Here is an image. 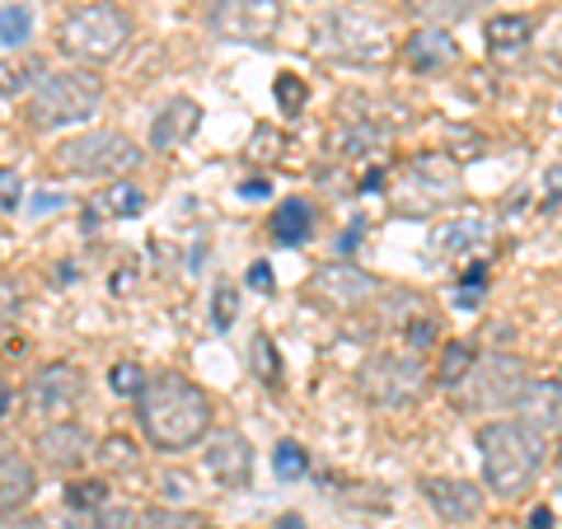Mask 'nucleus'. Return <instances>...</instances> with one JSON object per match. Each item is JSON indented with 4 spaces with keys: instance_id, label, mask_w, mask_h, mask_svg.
Returning <instances> with one entry per match:
<instances>
[{
    "instance_id": "1",
    "label": "nucleus",
    "mask_w": 562,
    "mask_h": 529,
    "mask_svg": "<svg viewBox=\"0 0 562 529\" xmlns=\"http://www.w3.org/2000/svg\"><path fill=\"white\" fill-rule=\"evenodd\" d=\"M136 417H140V431L155 450L165 454H179L192 450L206 440L211 427V398L202 384H192L179 370H160V375L146 380V390L136 398Z\"/></svg>"
},
{
    "instance_id": "2",
    "label": "nucleus",
    "mask_w": 562,
    "mask_h": 529,
    "mask_svg": "<svg viewBox=\"0 0 562 529\" xmlns=\"http://www.w3.org/2000/svg\"><path fill=\"white\" fill-rule=\"evenodd\" d=\"M479 454H483V483L497 492V497H520L530 492V483L539 479L543 464V436H535L520 421H487L479 427Z\"/></svg>"
},
{
    "instance_id": "3",
    "label": "nucleus",
    "mask_w": 562,
    "mask_h": 529,
    "mask_svg": "<svg viewBox=\"0 0 562 529\" xmlns=\"http://www.w3.org/2000/svg\"><path fill=\"white\" fill-rule=\"evenodd\" d=\"M460 202H464V179H460V160H450V155H413L390 183L394 216L408 221H431Z\"/></svg>"
},
{
    "instance_id": "4",
    "label": "nucleus",
    "mask_w": 562,
    "mask_h": 529,
    "mask_svg": "<svg viewBox=\"0 0 562 529\" xmlns=\"http://www.w3.org/2000/svg\"><path fill=\"white\" fill-rule=\"evenodd\" d=\"M103 103V80L85 66H61V70H43L29 90V122L38 132H57V127H80L90 122L94 109Z\"/></svg>"
},
{
    "instance_id": "5",
    "label": "nucleus",
    "mask_w": 562,
    "mask_h": 529,
    "mask_svg": "<svg viewBox=\"0 0 562 529\" xmlns=\"http://www.w3.org/2000/svg\"><path fill=\"white\" fill-rule=\"evenodd\" d=\"M127 43H132V20L122 5H113V0H94V5L70 10L61 33H57V47L80 66L113 61V57H122Z\"/></svg>"
},
{
    "instance_id": "6",
    "label": "nucleus",
    "mask_w": 562,
    "mask_h": 529,
    "mask_svg": "<svg viewBox=\"0 0 562 529\" xmlns=\"http://www.w3.org/2000/svg\"><path fill=\"white\" fill-rule=\"evenodd\" d=\"M525 384H530V365H525L520 357H512V351H487V357H479L469 365V375L450 390V403L469 417L479 413H506L516 408Z\"/></svg>"
},
{
    "instance_id": "7",
    "label": "nucleus",
    "mask_w": 562,
    "mask_h": 529,
    "mask_svg": "<svg viewBox=\"0 0 562 529\" xmlns=\"http://www.w3.org/2000/svg\"><path fill=\"white\" fill-rule=\"evenodd\" d=\"M140 160L136 140L122 136V132H85V136H70L57 146V169L61 173H76V179H122L132 173Z\"/></svg>"
},
{
    "instance_id": "8",
    "label": "nucleus",
    "mask_w": 562,
    "mask_h": 529,
    "mask_svg": "<svg viewBox=\"0 0 562 529\" xmlns=\"http://www.w3.org/2000/svg\"><path fill=\"white\" fill-rule=\"evenodd\" d=\"M314 38H319V47L328 57L351 61V66H375V61L390 57V47H394L380 20H371V14H361L351 5L328 10L319 20V29H314Z\"/></svg>"
},
{
    "instance_id": "9",
    "label": "nucleus",
    "mask_w": 562,
    "mask_h": 529,
    "mask_svg": "<svg viewBox=\"0 0 562 529\" xmlns=\"http://www.w3.org/2000/svg\"><path fill=\"white\" fill-rule=\"evenodd\" d=\"M427 365L417 357H403V351H375L371 361L357 370V390L366 403L375 408H413V403L427 394Z\"/></svg>"
},
{
    "instance_id": "10",
    "label": "nucleus",
    "mask_w": 562,
    "mask_h": 529,
    "mask_svg": "<svg viewBox=\"0 0 562 529\" xmlns=\"http://www.w3.org/2000/svg\"><path fill=\"white\" fill-rule=\"evenodd\" d=\"M85 370L80 365H70V361H52L43 365L38 375H33L24 384V413L33 421H43V427H52V421H70L80 408V398H85Z\"/></svg>"
},
{
    "instance_id": "11",
    "label": "nucleus",
    "mask_w": 562,
    "mask_h": 529,
    "mask_svg": "<svg viewBox=\"0 0 562 529\" xmlns=\"http://www.w3.org/2000/svg\"><path fill=\"white\" fill-rule=\"evenodd\" d=\"M206 29L225 43L268 47L281 29V0H206Z\"/></svg>"
},
{
    "instance_id": "12",
    "label": "nucleus",
    "mask_w": 562,
    "mask_h": 529,
    "mask_svg": "<svg viewBox=\"0 0 562 529\" xmlns=\"http://www.w3.org/2000/svg\"><path fill=\"white\" fill-rule=\"evenodd\" d=\"M375 291H380V277L357 268V262H347V258L328 262V268H319L305 281V300L324 314H351V309L371 305Z\"/></svg>"
},
{
    "instance_id": "13",
    "label": "nucleus",
    "mask_w": 562,
    "mask_h": 529,
    "mask_svg": "<svg viewBox=\"0 0 562 529\" xmlns=\"http://www.w3.org/2000/svg\"><path fill=\"white\" fill-rule=\"evenodd\" d=\"M422 497L446 525H473L483 516V487L469 479H450V473H431L422 479Z\"/></svg>"
},
{
    "instance_id": "14",
    "label": "nucleus",
    "mask_w": 562,
    "mask_h": 529,
    "mask_svg": "<svg viewBox=\"0 0 562 529\" xmlns=\"http://www.w3.org/2000/svg\"><path fill=\"white\" fill-rule=\"evenodd\" d=\"M206 473L221 487H231V492L249 487V479H254V446H249V436H244V431L206 436Z\"/></svg>"
},
{
    "instance_id": "15",
    "label": "nucleus",
    "mask_w": 562,
    "mask_h": 529,
    "mask_svg": "<svg viewBox=\"0 0 562 529\" xmlns=\"http://www.w3.org/2000/svg\"><path fill=\"white\" fill-rule=\"evenodd\" d=\"M198 127H202V103L192 94H173L165 109L150 117V150H160V155L179 150L198 136Z\"/></svg>"
},
{
    "instance_id": "16",
    "label": "nucleus",
    "mask_w": 562,
    "mask_h": 529,
    "mask_svg": "<svg viewBox=\"0 0 562 529\" xmlns=\"http://www.w3.org/2000/svg\"><path fill=\"white\" fill-rule=\"evenodd\" d=\"M516 421L543 440L562 436V380H530L525 384V394L516 403Z\"/></svg>"
},
{
    "instance_id": "17",
    "label": "nucleus",
    "mask_w": 562,
    "mask_h": 529,
    "mask_svg": "<svg viewBox=\"0 0 562 529\" xmlns=\"http://www.w3.org/2000/svg\"><path fill=\"white\" fill-rule=\"evenodd\" d=\"M403 61H408L417 76H441V70L460 61V43H454L441 24H422L403 38Z\"/></svg>"
},
{
    "instance_id": "18",
    "label": "nucleus",
    "mask_w": 562,
    "mask_h": 529,
    "mask_svg": "<svg viewBox=\"0 0 562 529\" xmlns=\"http://www.w3.org/2000/svg\"><path fill=\"white\" fill-rule=\"evenodd\" d=\"M33 446H38L43 460H47L52 469H61V473L80 469V464L94 454V440H90V431H85L76 417H70V421H52V427H43Z\"/></svg>"
},
{
    "instance_id": "19",
    "label": "nucleus",
    "mask_w": 562,
    "mask_h": 529,
    "mask_svg": "<svg viewBox=\"0 0 562 529\" xmlns=\"http://www.w3.org/2000/svg\"><path fill=\"white\" fill-rule=\"evenodd\" d=\"M33 492H38V473H33V464L0 440V520L20 516V510L33 502Z\"/></svg>"
},
{
    "instance_id": "20",
    "label": "nucleus",
    "mask_w": 562,
    "mask_h": 529,
    "mask_svg": "<svg viewBox=\"0 0 562 529\" xmlns=\"http://www.w3.org/2000/svg\"><path fill=\"white\" fill-rule=\"evenodd\" d=\"M384 140H390V132L375 127V122L347 117V122H338V127L328 132V150L338 155V160H371V155L384 150Z\"/></svg>"
},
{
    "instance_id": "21",
    "label": "nucleus",
    "mask_w": 562,
    "mask_h": 529,
    "mask_svg": "<svg viewBox=\"0 0 562 529\" xmlns=\"http://www.w3.org/2000/svg\"><path fill=\"white\" fill-rule=\"evenodd\" d=\"M483 38H487L492 57H520L535 38V20L530 14H492L483 24Z\"/></svg>"
},
{
    "instance_id": "22",
    "label": "nucleus",
    "mask_w": 562,
    "mask_h": 529,
    "mask_svg": "<svg viewBox=\"0 0 562 529\" xmlns=\"http://www.w3.org/2000/svg\"><path fill=\"white\" fill-rule=\"evenodd\" d=\"M483 239H487V221L483 216H464V221H450V225H441V230H431L427 254L431 258H460L469 249H479Z\"/></svg>"
},
{
    "instance_id": "23",
    "label": "nucleus",
    "mask_w": 562,
    "mask_h": 529,
    "mask_svg": "<svg viewBox=\"0 0 562 529\" xmlns=\"http://www.w3.org/2000/svg\"><path fill=\"white\" fill-rule=\"evenodd\" d=\"M268 230L277 244H286V249H295V244H305L314 235V206L305 198H286L277 211H272V221H268Z\"/></svg>"
},
{
    "instance_id": "24",
    "label": "nucleus",
    "mask_w": 562,
    "mask_h": 529,
    "mask_svg": "<svg viewBox=\"0 0 562 529\" xmlns=\"http://www.w3.org/2000/svg\"><path fill=\"white\" fill-rule=\"evenodd\" d=\"M146 206V192H140L136 183H122V179H113L109 188L94 198V206H90V221H99V216H109V221H127V216H136V211Z\"/></svg>"
},
{
    "instance_id": "25",
    "label": "nucleus",
    "mask_w": 562,
    "mask_h": 529,
    "mask_svg": "<svg viewBox=\"0 0 562 529\" xmlns=\"http://www.w3.org/2000/svg\"><path fill=\"white\" fill-rule=\"evenodd\" d=\"M479 361V347H473L469 338H454V342H446L441 347V361H436V384L450 394L454 384H460L464 375H469V365Z\"/></svg>"
},
{
    "instance_id": "26",
    "label": "nucleus",
    "mask_w": 562,
    "mask_h": 529,
    "mask_svg": "<svg viewBox=\"0 0 562 529\" xmlns=\"http://www.w3.org/2000/svg\"><path fill=\"white\" fill-rule=\"evenodd\" d=\"M249 365H254V375L262 380V390H281V357H277V342L268 338V333H254V342H249Z\"/></svg>"
},
{
    "instance_id": "27",
    "label": "nucleus",
    "mask_w": 562,
    "mask_h": 529,
    "mask_svg": "<svg viewBox=\"0 0 562 529\" xmlns=\"http://www.w3.org/2000/svg\"><path fill=\"white\" fill-rule=\"evenodd\" d=\"M272 469H277V479H281V483L305 479V473H310V454H305L301 440H277V450H272Z\"/></svg>"
},
{
    "instance_id": "28",
    "label": "nucleus",
    "mask_w": 562,
    "mask_h": 529,
    "mask_svg": "<svg viewBox=\"0 0 562 529\" xmlns=\"http://www.w3.org/2000/svg\"><path fill=\"white\" fill-rule=\"evenodd\" d=\"M272 94H277V109H281V117H295L310 103V85L295 76V70H281L277 76V85H272Z\"/></svg>"
},
{
    "instance_id": "29",
    "label": "nucleus",
    "mask_w": 562,
    "mask_h": 529,
    "mask_svg": "<svg viewBox=\"0 0 562 529\" xmlns=\"http://www.w3.org/2000/svg\"><path fill=\"white\" fill-rule=\"evenodd\" d=\"M146 370H140L136 361H117L113 370H109V390L117 394V398H140V390H146Z\"/></svg>"
},
{
    "instance_id": "30",
    "label": "nucleus",
    "mask_w": 562,
    "mask_h": 529,
    "mask_svg": "<svg viewBox=\"0 0 562 529\" xmlns=\"http://www.w3.org/2000/svg\"><path fill=\"white\" fill-rule=\"evenodd\" d=\"M29 33H33L29 5H5V10H0V43L20 47V43H29Z\"/></svg>"
},
{
    "instance_id": "31",
    "label": "nucleus",
    "mask_w": 562,
    "mask_h": 529,
    "mask_svg": "<svg viewBox=\"0 0 562 529\" xmlns=\"http://www.w3.org/2000/svg\"><path fill=\"white\" fill-rule=\"evenodd\" d=\"M140 529H206V520L192 510H146Z\"/></svg>"
},
{
    "instance_id": "32",
    "label": "nucleus",
    "mask_w": 562,
    "mask_h": 529,
    "mask_svg": "<svg viewBox=\"0 0 562 529\" xmlns=\"http://www.w3.org/2000/svg\"><path fill=\"white\" fill-rule=\"evenodd\" d=\"M436 333H441V328H436L431 314H413V319H403V338H408L413 351H427L436 342Z\"/></svg>"
},
{
    "instance_id": "33",
    "label": "nucleus",
    "mask_w": 562,
    "mask_h": 529,
    "mask_svg": "<svg viewBox=\"0 0 562 529\" xmlns=\"http://www.w3.org/2000/svg\"><path fill=\"white\" fill-rule=\"evenodd\" d=\"M235 314H239V291L235 286H216V300H211V324L225 333L235 324Z\"/></svg>"
},
{
    "instance_id": "34",
    "label": "nucleus",
    "mask_w": 562,
    "mask_h": 529,
    "mask_svg": "<svg viewBox=\"0 0 562 529\" xmlns=\"http://www.w3.org/2000/svg\"><path fill=\"white\" fill-rule=\"evenodd\" d=\"M132 454H136V446H132L127 436H109V440L99 446V460L109 464V469H127V464H132Z\"/></svg>"
},
{
    "instance_id": "35",
    "label": "nucleus",
    "mask_w": 562,
    "mask_h": 529,
    "mask_svg": "<svg viewBox=\"0 0 562 529\" xmlns=\"http://www.w3.org/2000/svg\"><path fill=\"white\" fill-rule=\"evenodd\" d=\"M20 305H24V295H20V286L14 281H5L0 277V333H5L14 319H20Z\"/></svg>"
},
{
    "instance_id": "36",
    "label": "nucleus",
    "mask_w": 562,
    "mask_h": 529,
    "mask_svg": "<svg viewBox=\"0 0 562 529\" xmlns=\"http://www.w3.org/2000/svg\"><path fill=\"white\" fill-rule=\"evenodd\" d=\"M20 202H24L20 169H0V211H20Z\"/></svg>"
},
{
    "instance_id": "37",
    "label": "nucleus",
    "mask_w": 562,
    "mask_h": 529,
    "mask_svg": "<svg viewBox=\"0 0 562 529\" xmlns=\"http://www.w3.org/2000/svg\"><path fill=\"white\" fill-rule=\"evenodd\" d=\"M553 206H562V165L543 173V211H553Z\"/></svg>"
},
{
    "instance_id": "38",
    "label": "nucleus",
    "mask_w": 562,
    "mask_h": 529,
    "mask_svg": "<svg viewBox=\"0 0 562 529\" xmlns=\"http://www.w3.org/2000/svg\"><path fill=\"white\" fill-rule=\"evenodd\" d=\"M24 90V70H14L10 61H0V94H20Z\"/></svg>"
},
{
    "instance_id": "39",
    "label": "nucleus",
    "mask_w": 562,
    "mask_h": 529,
    "mask_svg": "<svg viewBox=\"0 0 562 529\" xmlns=\"http://www.w3.org/2000/svg\"><path fill=\"white\" fill-rule=\"evenodd\" d=\"M479 300H483V281H473V286L464 281V286L454 291V305H460V309H473V305H479Z\"/></svg>"
},
{
    "instance_id": "40",
    "label": "nucleus",
    "mask_w": 562,
    "mask_h": 529,
    "mask_svg": "<svg viewBox=\"0 0 562 529\" xmlns=\"http://www.w3.org/2000/svg\"><path fill=\"white\" fill-rule=\"evenodd\" d=\"M0 529H52L43 516H5L0 520Z\"/></svg>"
},
{
    "instance_id": "41",
    "label": "nucleus",
    "mask_w": 562,
    "mask_h": 529,
    "mask_svg": "<svg viewBox=\"0 0 562 529\" xmlns=\"http://www.w3.org/2000/svg\"><path fill=\"white\" fill-rule=\"evenodd\" d=\"M249 286H254V291H272V268H268V262H254Z\"/></svg>"
},
{
    "instance_id": "42",
    "label": "nucleus",
    "mask_w": 562,
    "mask_h": 529,
    "mask_svg": "<svg viewBox=\"0 0 562 529\" xmlns=\"http://www.w3.org/2000/svg\"><path fill=\"white\" fill-rule=\"evenodd\" d=\"M525 529H553V510L549 506H535L530 520H525Z\"/></svg>"
},
{
    "instance_id": "43",
    "label": "nucleus",
    "mask_w": 562,
    "mask_h": 529,
    "mask_svg": "<svg viewBox=\"0 0 562 529\" xmlns=\"http://www.w3.org/2000/svg\"><path fill=\"white\" fill-rule=\"evenodd\" d=\"M239 192H244V198H249V202H258V198H268V179H249V183H239Z\"/></svg>"
},
{
    "instance_id": "44",
    "label": "nucleus",
    "mask_w": 562,
    "mask_h": 529,
    "mask_svg": "<svg viewBox=\"0 0 562 529\" xmlns=\"http://www.w3.org/2000/svg\"><path fill=\"white\" fill-rule=\"evenodd\" d=\"M10 403H14V390H10V384H0V417L10 413Z\"/></svg>"
},
{
    "instance_id": "45",
    "label": "nucleus",
    "mask_w": 562,
    "mask_h": 529,
    "mask_svg": "<svg viewBox=\"0 0 562 529\" xmlns=\"http://www.w3.org/2000/svg\"><path fill=\"white\" fill-rule=\"evenodd\" d=\"M272 529H305V520H301V516H281Z\"/></svg>"
},
{
    "instance_id": "46",
    "label": "nucleus",
    "mask_w": 562,
    "mask_h": 529,
    "mask_svg": "<svg viewBox=\"0 0 562 529\" xmlns=\"http://www.w3.org/2000/svg\"><path fill=\"white\" fill-rule=\"evenodd\" d=\"M558 440V464H562V436H553Z\"/></svg>"
},
{
    "instance_id": "47",
    "label": "nucleus",
    "mask_w": 562,
    "mask_h": 529,
    "mask_svg": "<svg viewBox=\"0 0 562 529\" xmlns=\"http://www.w3.org/2000/svg\"><path fill=\"white\" fill-rule=\"evenodd\" d=\"M206 529H211V525H206Z\"/></svg>"
}]
</instances>
